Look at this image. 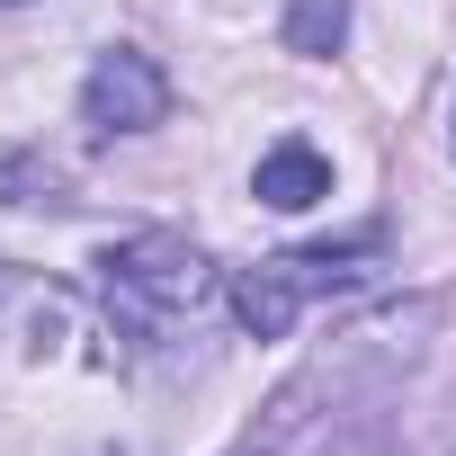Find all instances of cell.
<instances>
[{
	"label": "cell",
	"instance_id": "1",
	"mask_svg": "<svg viewBox=\"0 0 456 456\" xmlns=\"http://www.w3.org/2000/svg\"><path fill=\"white\" fill-rule=\"evenodd\" d=\"M90 269H99V305H108L117 340H143V349L215 305V260L197 242H179V233H126Z\"/></svg>",
	"mask_w": 456,
	"mask_h": 456
},
{
	"label": "cell",
	"instance_id": "2",
	"mask_svg": "<svg viewBox=\"0 0 456 456\" xmlns=\"http://www.w3.org/2000/svg\"><path fill=\"white\" fill-rule=\"evenodd\" d=\"M376 251H385L376 233H358V242H322V251H278V260H260V269L233 278V322H242L251 340H287L296 314H305L314 296L367 287V278H376Z\"/></svg>",
	"mask_w": 456,
	"mask_h": 456
},
{
	"label": "cell",
	"instance_id": "3",
	"mask_svg": "<svg viewBox=\"0 0 456 456\" xmlns=\"http://www.w3.org/2000/svg\"><path fill=\"white\" fill-rule=\"evenodd\" d=\"M161 117H170L161 63H152L143 45H108V54L90 63V81H81V126L108 143V134H143V126H161Z\"/></svg>",
	"mask_w": 456,
	"mask_h": 456
},
{
	"label": "cell",
	"instance_id": "4",
	"mask_svg": "<svg viewBox=\"0 0 456 456\" xmlns=\"http://www.w3.org/2000/svg\"><path fill=\"white\" fill-rule=\"evenodd\" d=\"M251 197H260V206H278V215L322 206V197H331V152H322V143H305V134L269 143V152H260V170H251Z\"/></svg>",
	"mask_w": 456,
	"mask_h": 456
},
{
	"label": "cell",
	"instance_id": "5",
	"mask_svg": "<svg viewBox=\"0 0 456 456\" xmlns=\"http://www.w3.org/2000/svg\"><path fill=\"white\" fill-rule=\"evenodd\" d=\"M314 394H322V376H296V385L269 403V420H260V429H242L224 456H287V438L305 429V403H314Z\"/></svg>",
	"mask_w": 456,
	"mask_h": 456
},
{
	"label": "cell",
	"instance_id": "6",
	"mask_svg": "<svg viewBox=\"0 0 456 456\" xmlns=\"http://www.w3.org/2000/svg\"><path fill=\"white\" fill-rule=\"evenodd\" d=\"M349 37V0H296L287 10V54H331Z\"/></svg>",
	"mask_w": 456,
	"mask_h": 456
},
{
	"label": "cell",
	"instance_id": "7",
	"mask_svg": "<svg viewBox=\"0 0 456 456\" xmlns=\"http://www.w3.org/2000/svg\"><path fill=\"white\" fill-rule=\"evenodd\" d=\"M0 10H19V0H0Z\"/></svg>",
	"mask_w": 456,
	"mask_h": 456
}]
</instances>
